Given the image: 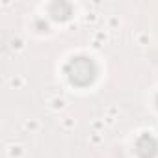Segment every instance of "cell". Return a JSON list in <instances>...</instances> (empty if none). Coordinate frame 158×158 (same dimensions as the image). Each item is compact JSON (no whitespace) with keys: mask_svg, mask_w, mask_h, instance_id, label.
Returning a JSON list of instances; mask_svg holds the SVG:
<instances>
[{"mask_svg":"<svg viewBox=\"0 0 158 158\" xmlns=\"http://www.w3.org/2000/svg\"><path fill=\"white\" fill-rule=\"evenodd\" d=\"M65 74L74 86H88L93 82L97 69L95 63L88 58H73L65 67Z\"/></svg>","mask_w":158,"mask_h":158,"instance_id":"6da1fadb","label":"cell"},{"mask_svg":"<svg viewBox=\"0 0 158 158\" xmlns=\"http://www.w3.org/2000/svg\"><path fill=\"white\" fill-rule=\"evenodd\" d=\"M136 151H138V154H139L141 158H152V156L156 154V151H158V143H156V139H154L152 136L145 134V136H141V138L138 139Z\"/></svg>","mask_w":158,"mask_h":158,"instance_id":"7a4b0ae2","label":"cell"},{"mask_svg":"<svg viewBox=\"0 0 158 158\" xmlns=\"http://www.w3.org/2000/svg\"><path fill=\"white\" fill-rule=\"evenodd\" d=\"M156 102H158V99H156Z\"/></svg>","mask_w":158,"mask_h":158,"instance_id":"3957f363","label":"cell"}]
</instances>
